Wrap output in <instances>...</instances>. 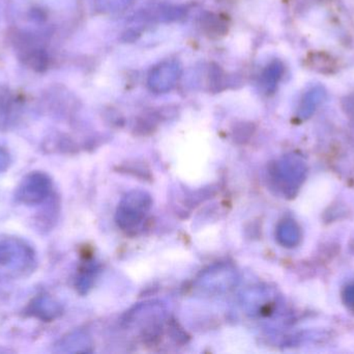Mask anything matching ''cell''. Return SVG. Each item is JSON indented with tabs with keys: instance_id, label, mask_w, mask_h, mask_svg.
Wrapping results in <instances>:
<instances>
[{
	"instance_id": "obj_5",
	"label": "cell",
	"mask_w": 354,
	"mask_h": 354,
	"mask_svg": "<svg viewBox=\"0 0 354 354\" xmlns=\"http://www.w3.org/2000/svg\"><path fill=\"white\" fill-rule=\"evenodd\" d=\"M27 312L31 316H35L39 319L50 321V320L55 319L62 314V307L51 297L41 295L31 301Z\"/></svg>"
},
{
	"instance_id": "obj_8",
	"label": "cell",
	"mask_w": 354,
	"mask_h": 354,
	"mask_svg": "<svg viewBox=\"0 0 354 354\" xmlns=\"http://www.w3.org/2000/svg\"><path fill=\"white\" fill-rule=\"evenodd\" d=\"M10 158L6 150L0 148V174L6 172L10 166Z\"/></svg>"
},
{
	"instance_id": "obj_6",
	"label": "cell",
	"mask_w": 354,
	"mask_h": 354,
	"mask_svg": "<svg viewBox=\"0 0 354 354\" xmlns=\"http://www.w3.org/2000/svg\"><path fill=\"white\" fill-rule=\"evenodd\" d=\"M91 346L88 337L85 336L82 333H74L70 336L64 337L59 344L58 351L62 353H86L87 348Z\"/></svg>"
},
{
	"instance_id": "obj_2",
	"label": "cell",
	"mask_w": 354,
	"mask_h": 354,
	"mask_svg": "<svg viewBox=\"0 0 354 354\" xmlns=\"http://www.w3.org/2000/svg\"><path fill=\"white\" fill-rule=\"evenodd\" d=\"M153 205L151 195L143 191L127 193L116 211V222L124 232L136 233L140 230Z\"/></svg>"
},
{
	"instance_id": "obj_7",
	"label": "cell",
	"mask_w": 354,
	"mask_h": 354,
	"mask_svg": "<svg viewBox=\"0 0 354 354\" xmlns=\"http://www.w3.org/2000/svg\"><path fill=\"white\" fill-rule=\"evenodd\" d=\"M102 4V8H107L108 10H120L129 6L132 0H97Z\"/></svg>"
},
{
	"instance_id": "obj_1",
	"label": "cell",
	"mask_w": 354,
	"mask_h": 354,
	"mask_svg": "<svg viewBox=\"0 0 354 354\" xmlns=\"http://www.w3.org/2000/svg\"><path fill=\"white\" fill-rule=\"evenodd\" d=\"M35 266L37 256L28 243L19 238L0 239V276L22 278Z\"/></svg>"
},
{
	"instance_id": "obj_4",
	"label": "cell",
	"mask_w": 354,
	"mask_h": 354,
	"mask_svg": "<svg viewBox=\"0 0 354 354\" xmlns=\"http://www.w3.org/2000/svg\"><path fill=\"white\" fill-rule=\"evenodd\" d=\"M181 68L176 60L162 62L151 70L149 76V89L157 94L171 91L180 76Z\"/></svg>"
},
{
	"instance_id": "obj_3",
	"label": "cell",
	"mask_w": 354,
	"mask_h": 354,
	"mask_svg": "<svg viewBox=\"0 0 354 354\" xmlns=\"http://www.w3.org/2000/svg\"><path fill=\"white\" fill-rule=\"evenodd\" d=\"M52 191L49 176L41 172H33L25 176L16 191V200L24 205H39L48 199Z\"/></svg>"
}]
</instances>
